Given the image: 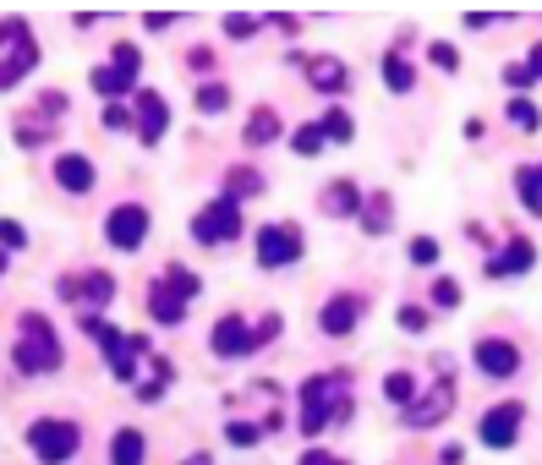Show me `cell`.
I'll return each mask as SVG.
<instances>
[{
	"mask_svg": "<svg viewBox=\"0 0 542 465\" xmlns=\"http://www.w3.org/2000/svg\"><path fill=\"white\" fill-rule=\"evenodd\" d=\"M302 258V230L296 225H263L258 230V263L263 269H291Z\"/></svg>",
	"mask_w": 542,
	"mask_h": 465,
	"instance_id": "8",
	"label": "cell"
},
{
	"mask_svg": "<svg viewBox=\"0 0 542 465\" xmlns=\"http://www.w3.org/2000/svg\"><path fill=\"white\" fill-rule=\"evenodd\" d=\"M252 334H258V351H263V345H269L274 334H280V312H274V318H263V323H258V329H252Z\"/></svg>",
	"mask_w": 542,
	"mask_h": 465,
	"instance_id": "40",
	"label": "cell"
},
{
	"mask_svg": "<svg viewBox=\"0 0 542 465\" xmlns=\"http://www.w3.org/2000/svg\"><path fill=\"white\" fill-rule=\"evenodd\" d=\"M515 433H521V405H515V400L493 405V411L482 416V427H477V438H482L488 449H510Z\"/></svg>",
	"mask_w": 542,
	"mask_h": 465,
	"instance_id": "12",
	"label": "cell"
},
{
	"mask_svg": "<svg viewBox=\"0 0 542 465\" xmlns=\"http://www.w3.org/2000/svg\"><path fill=\"white\" fill-rule=\"evenodd\" d=\"M55 181H61L66 192H77V197H83L88 186H94V165H88L83 154H61V159H55Z\"/></svg>",
	"mask_w": 542,
	"mask_h": 465,
	"instance_id": "18",
	"label": "cell"
},
{
	"mask_svg": "<svg viewBox=\"0 0 542 465\" xmlns=\"http://www.w3.org/2000/svg\"><path fill=\"white\" fill-rule=\"evenodd\" d=\"M400 329L422 334V329H428V312H422V307H400Z\"/></svg>",
	"mask_w": 542,
	"mask_h": 465,
	"instance_id": "37",
	"label": "cell"
},
{
	"mask_svg": "<svg viewBox=\"0 0 542 465\" xmlns=\"http://www.w3.org/2000/svg\"><path fill=\"white\" fill-rule=\"evenodd\" d=\"M515 186H521L526 214H537V219H542V181H537V170H532V165H521V170H515Z\"/></svg>",
	"mask_w": 542,
	"mask_h": 465,
	"instance_id": "26",
	"label": "cell"
},
{
	"mask_svg": "<svg viewBox=\"0 0 542 465\" xmlns=\"http://www.w3.org/2000/svg\"><path fill=\"white\" fill-rule=\"evenodd\" d=\"M61 301H88V307H105L115 296V279L110 274H88V279H61Z\"/></svg>",
	"mask_w": 542,
	"mask_h": 465,
	"instance_id": "14",
	"label": "cell"
},
{
	"mask_svg": "<svg viewBox=\"0 0 542 465\" xmlns=\"http://www.w3.org/2000/svg\"><path fill=\"white\" fill-rule=\"evenodd\" d=\"M510 121L521 126V132H537L542 115H537V104H532V99H515V104H510Z\"/></svg>",
	"mask_w": 542,
	"mask_h": 465,
	"instance_id": "33",
	"label": "cell"
},
{
	"mask_svg": "<svg viewBox=\"0 0 542 465\" xmlns=\"http://www.w3.org/2000/svg\"><path fill=\"white\" fill-rule=\"evenodd\" d=\"M0 247H17L22 252V247H28V230H22L17 219H0Z\"/></svg>",
	"mask_w": 542,
	"mask_h": 465,
	"instance_id": "34",
	"label": "cell"
},
{
	"mask_svg": "<svg viewBox=\"0 0 542 465\" xmlns=\"http://www.w3.org/2000/svg\"><path fill=\"white\" fill-rule=\"evenodd\" d=\"M324 208H334V214H362V192L351 181H334L324 192Z\"/></svg>",
	"mask_w": 542,
	"mask_h": 465,
	"instance_id": "25",
	"label": "cell"
},
{
	"mask_svg": "<svg viewBox=\"0 0 542 465\" xmlns=\"http://www.w3.org/2000/svg\"><path fill=\"white\" fill-rule=\"evenodd\" d=\"M225 33L230 39H247V33H258V17H225Z\"/></svg>",
	"mask_w": 542,
	"mask_h": 465,
	"instance_id": "38",
	"label": "cell"
},
{
	"mask_svg": "<svg viewBox=\"0 0 542 465\" xmlns=\"http://www.w3.org/2000/svg\"><path fill=\"white\" fill-rule=\"evenodd\" d=\"M302 66H307L318 93H345V66L334 61V55H313V61H302Z\"/></svg>",
	"mask_w": 542,
	"mask_h": 465,
	"instance_id": "19",
	"label": "cell"
},
{
	"mask_svg": "<svg viewBox=\"0 0 542 465\" xmlns=\"http://www.w3.org/2000/svg\"><path fill=\"white\" fill-rule=\"evenodd\" d=\"M0 274H6V247H0Z\"/></svg>",
	"mask_w": 542,
	"mask_h": 465,
	"instance_id": "45",
	"label": "cell"
},
{
	"mask_svg": "<svg viewBox=\"0 0 542 465\" xmlns=\"http://www.w3.org/2000/svg\"><path fill=\"white\" fill-rule=\"evenodd\" d=\"M532 263H537V247H532V241H526V236H515L510 247H504L499 258L488 263V274H493V279H499V274L510 279V274H526V269H532Z\"/></svg>",
	"mask_w": 542,
	"mask_h": 465,
	"instance_id": "17",
	"label": "cell"
},
{
	"mask_svg": "<svg viewBox=\"0 0 542 465\" xmlns=\"http://www.w3.org/2000/svg\"><path fill=\"white\" fill-rule=\"evenodd\" d=\"M362 225L373 230V236H384V230H389V197L384 192H378L373 203H362Z\"/></svg>",
	"mask_w": 542,
	"mask_h": 465,
	"instance_id": "28",
	"label": "cell"
},
{
	"mask_svg": "<svg viewBox=\"0 0 542 465\" xmlns=\"http://www.w3.org/2000/svg\"><path fill=\"white\" fill-rule=\"evenodd\" d=\"M329 137H324V121H313V126H296V137H291V148L296 154H318Z\"/></svg>",
	"mask_w": 542,
	"mask_h": 465,
	"instance_id": "29",
	"label": "cell"
},
{
	"mask_svg": "<svg viewBox=\"0 0 542 465\" xmlns=\"http://www.w3.org/2000/svg\"><path fill=\"white\" fill-rule=\"evenodd\" d=\"M137 66H143V50H137V44H115L110 66H99V72H94L99 99H121V93H132L137 88Z\"/></svg>",
	"mask_w": 542,
	"mask_h": 465,
	"instance_id": "7",
	"label": "cell"
},
{
	"mask_svg": "<svg viewBox=\"0 0 542 465\" xmlns=\"http://www.w3.org/2000/svg\"><path fill=\"white\" fill-rule=\"evenodd\" d=\"M83 329L94 334L99 351L110 356V372H115V378L132 383V378H137V351H148V340H126V334H121V329H110V323L99 318V312H83Z\"/></svg>",
	"mask_w": 542,
	"mask_h": 465,
	"instance_id": "5",
	"label": "cell"
},
{
	"mask_svg": "<svg viewBox=\"0 0 542 465\" xmlns=\"http://www.w3.org/2000/svg\"><path fill=\"white\" fill-rule=\"evenodd\" d=\"M203 290V279L192 274V269H170L159 285H148V312H154V323H165V329H176L181 318H187V307H192V296Z\"/></svg>",
	"mask_w": 542,
	"mask_h": 465,
	"instance_id": "3",
	"label": "cell"
},
{
	"mask_svg": "<svg viewBox=\"0 0 542 465\" xmlns=\"http://www.w3.org/2000/svg\"><path fill=\"white\" fill-rule=\"evenodd\" d=\"M504 83H510V88H532V72H526V66H510V72H504Z\"/></svg>",
	"mask_w": 542,
	"mask_h": 465,
	"instance_id": "42",
	"label": "cell"
},
{
	"mask_svg": "<svg viewBox=\"0 0 542 465\" xmlns=\"http://www.w3.org/2000/svg\"><path fill=\"white\" fill-rule=\"evenodd\" d=\"M77 444H83V427H77V422H61V416H39V422L28 427V449H33L44 465H66V460L77 455Z\"/></svg>",
	"mask_w": 542,
	"mask_h": 465,
	"instance_id": "4",
	"label": "cell"
},
{
	"mask_svg": "<svg viewBox=\"0 0 542 465\" xmlns=\"http://www.w3.org/2000/svg\"><path fill=\"white\" fill-rule=\"evenodd\" d=\"M532 170H537V181H542V165H532Z\"/></svg>",
	"mask_w": 542,
	"mask_h": 465,
	"instance_id": "46",
	"label": "cell"
},
{
	"mask_svg": "<svg viewBox=\"0 0 542 465\" xmlns=\"http://www.w3.org/2000/svg\"><path fill=\"white\" fill-rule=\"evenodd\" d=\"M324 137H329V143H351V115H345V110H329V115H324Z\"/></svg>",
	"mask_w": 542,
	"mask_h": 465,
	"instance_id": "31",
	"label": "cell"
},
{
	"mask_svg": "<svg viewBox=\"0 0 542 465\" xmlns=\"http://www.w3.org/2000/svg\"><path fill=\"white\" fill-rule=\"evenodd\" d=\"M433 307H460V285H455V279H438V285H433Z\"/></svg>",
	"mask_w": 542,
	"mask_h": 465,
	"instance_id": "35",
	"label": "cell"
},
{
	"mask_svg": "<svg viewBox=\"0 0 542 465\" xmlns=\"http://www.w3.org/2000/svg\"><path fill=\"white\" fill-rule=\"evenodd\" d=\"M384 83H389V93H411V88H417V66L406 61V50L384 55Z\"/></svg>",
	"mask_w": 542,
	"mask_h": 465,
	"instance_id": "20",
	"label": "cell"
},
{
	"mask_svg": "<svg viewBox=\"0 0 542 465\" xmlns=\"http://www.w3.org/2000/svg\"><path fill=\"white\" fill-rule=\"evenodd\" d=\"M225 104H230L225 83H203V88H198V110H203V115H219Z\"/></svg>",
	"mask_w": 542,
	"mask_h": 465,
	"instance_id": "30",
	"label": "cell"
},
{
	"mask_svg": "<svg viewBox=\"0 0 542 465\" xmlns=\"http://www.w3.org/2000/svg\"><path fill=\"white\" fill-rule=\"evenodd\" d=\"M110 465H143V433H137V427H121V433H115Z\"/></svg>",
	"mask_w": 542,
	"mask_h": 465,
	"instance_id": "24",
	"label": "cell"
},
{
	"mask_svg": "<svg viewBox=\"0 0 542 465\" xmlns=\"http://www.w3.org/2000/svg\"><path fill=\"white\" fill-rule=\"evenodd\" d=\"M433 66H444V72H455V66H460V50H449V44H433Z\"/></svg>",
	"mask_w": 542,
	"mask_h": 465,
	"instance_id": "39",
	"label": "cell"
},
{
	"mask_svg": "<svg viewBox=\"0 0 542 465\" xmlns=\"http://www.w3.org/2000/svg\"><path fill=\"white\" fill-rule=\"evenodd\" d=\"M274 137H280V115H274L269 104H258V110L247 115V143L263 148V143H274Z\"/></svg>",
	"mask_w": 542,
	"mask_h": 465,
	"instance_id": "23",
	"label": "cell"
},
{
	"mask_svg": "<svg viewBox=\"0 0 542 465\" xmlns=\"http://www.w3.org/2000/svg\"><path fill=\"white\" fill-rule=\"evenodd\" d=\"M411 258H417V263H438V241L433 236H417V241H411Z\"/></svg>",
	"mask_w": 542,
	"mask_h": 465,
	"instance_id": "36",
	"label": "cell"
},
{
	"mask_svg": "<svg viewBox=\"0 0 542 465\" xmlns=\"http://www.w3.org/2000/svg\"><path fill=\"white\" fill-rule=\"evenodd\" d=\"M105 236H110V247H121V252H137V247H143V236H148V208H137V203H121V208H110V219H105Z\"/></svg>",
	"mask_w": 542,
	"mask_h": 465,
	"instance_id": "9",
	"label": "cell"
},
{
	"mask_svg": "<svg viewBox=\"0 0 542 465\" xmlns=\"http://www.w3.org/2000/svg\"><path fill=\"white\" fill-rule=\"evenodd\" d=\"M225 438H230L236 449H252V444H263V427H252V422H230V427H225Z\"/></svg>",
	"mask_w": 542,
	"mask_h": 465,
	"instance_id": "32",
	"label": "cell"
},
{
	"mask_svg": "<svg viewBox=\"0 0 542 465\" xmlns=\"http://www.w3.org/2000/svg\"><path fill=\"white\" fill-rule=\"evenodd\" d=\"M236 236H241V203H230V197H214L209 208L192 214V241H203V247H219V241Z\"/></svg>",
	"mask_w": 542,
	"mask_h": 465,
	"instance_id": "6",
	"label": "cell"
},
{
	"mask_svg": "<svg viewBox=\"0 0 542 465\" xmlns=\"http://www.w3.org/2000/svg\"><path fill=\"white\" fill-rule=\"evenodd\" d=\"M33 66H39V50H33V44H22V50H11L6 61H0V88H17L22 77L33 72Z\"/></svg>",
	"mask_w": 542,
	"mask_h": 465,
	"instance_id": "21",
	"label": "cell"
},
{
	"mask_svg": "<svg viewBox=\"0 0 542 465\" xmlns=\"http://www.w3.org/2000/svg\"><path fill=\"white\" fill-rule=\"evenodd\" d=\"M302 465H351V460H340V455H329V449H307Z\"/></svg>",
	"mask_w": 542,
	"mask_h": 465,
	"instance_id": "41",
	"label": "cell"
},
{
	"mask_svg": "<svg viewBox=\"0 0 542 465\" xmlns=\"http://www.w3.org/2000/svg\"><path fill=\"white\" fill-rule=\"evenodd\" d=\"M477 367L488 372V378H510V372L521 367V351H515L510 340H493L488 334V340H477Z\"/></svg>",
	"mask_w": 542,
	"mask_h": 465,
	"instance_id": "13",
	"label": "cell"
},
{
	"mask_svg": "<svg viewBox=\"0 0 542 465\" xmlns=\"http://www.w3.org/2000/svg\"><path fill=\"white\" fill-rule=\"evenodd\" d=\"M263 192V176L252 165H236V170H225V192L219 197H230V203H241V197H258Z\"/></svg>",
	"mask_w": 542,
	"mask_h": 465,
	"instance_id": "22",
	"label": "cell"
},
{
	"mask_svg": "<svg viewBox=\"0 0 542 465\" xmlns=\"http://www.w3.org/2000/svg\"><path fill=\"white\" fill-rule=\"evenodd\" d=\"M356 318H362V301H356V296H329V307L318 312V329L340 340V334L356 329Z\"/></svg>",
	"mask_w": 542,
	"mask_h": 465,
	"instance_id": "16",
	"label": "cell"
},
{
	"mask_svg": "<svg viewBox=\"0 0 542 465\" xmlns=\"http://www.w3.org/2000/svg\"><path fill=\"white\" fill-rule=\"evenodd\" d=\"M384 394L395 405H417V378H411V372H389L384 378Z\"/></svg>",
	"mask_w": 542,
	"mask_h": 465,
	"instance_id": "27",
	"label": "cell"
},
{
	"mask_svg": "<svg viewBox=\"0 0 542 465\" xmlns=\"http://www.w3.org/2000/svg\"><path fill=\"white\" fill-rule=\"evenodd\" d=\"M449 405H455V372H449V362H438V389H428V400L406 405V422L411 427H433V422H444Z\"/></svg>",
	"mask_w": 542,
	"mask_h": 465,
	"instance_id": "10",
	"label": "cell"
},
{
	"mask_svg": "<svg viewBox=\"0 0 542 465\" xmlns=\"http://www.w3.org/2000/svg\"><path fill=\"white\" fill-rule=\"evenodd\" d=\"M526 72H532V83H542V44H532V61H526Z\"/></svg>",
	"mask_w": 542,
	"mask_h": 465,
	"instance_id": "43",
	"label": "cell"
},
{
	"mask_svg": "<svg viewBox=\"0 0 542 465\" xmlns=\"http://www.w3.org/2000/svg\"><path fill=\"white\" fill-rule=\"evenodd\" d=\"M17 372H28V378H44V372L61 367V340H55L50 318L44 312H28V318L17 323Z\"/></svg>",
	"mask_w": 542,
	"mask_h": 465,
	"instance_id": "2",
	"label": "cell"
},
{
	"mask_svg": "<svg viewBox=\"0 0 542 465\" xmlns=\"http://www.w3.org/2000/svg\"><path fill=\"white\" fill-rule=\"evenodd\" d=\"M137 126H143V143H159V137H165V126H170V110H165V99H159L154 88H143L137 93Z\"/></svg>",
	"mask_w": 542,
	"mask_h": 465,
	"instance_id": "15",
	"label": "cell"
},
{
	"mask_svg": "<svg viewBox=\"0 0 542 465\" xmlns=\"http://www.w3.org/2000/svg\"><path fill=\"white\" fill-rule=\"evenodd\" d=\"M345 389H351V372H318V378L302 383V433L307 438H318L324 427H334L351 411Z\"/></svg>",
	"mask_w": 542,
	"mask_h": 465,
	"instance_id": "1",
	"label": "cell"
},
{
	"mask_svg": "<svg viewBox=\"0 0 542 465\" xmlns=\"http://www.w3.org/2000/svg\"><path fill=\"white\" fill-rule=\"evenodd\" d=\"M187 465H214V460H209V455H192V460H187Z\"/></svg>",
	"mask_w": 542,
	"mask_h": 465,
	"instance_id": "44",
	"label": "cell"
},
{
	"mask_svg": "<svg viewBox=\"0 0 542 465\" xmlns=\"http://www.w3.org/2000/svg\"><path fill=\"white\" fill-rule=\"evenodd\" d=\"M209 351H214V356H225V362H236V356H252V351H258V334H252L247 323L236 318V312H230V318H219V323H214Z\"/></svg>",
	"mask_w": 542,
	"mask_h": 465,
	"instance_id": "11",
	"label": "cell"
}]
</instances>
